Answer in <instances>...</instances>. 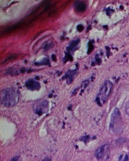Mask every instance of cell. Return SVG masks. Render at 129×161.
I'll list each match as a JSON object with an SVG mask.
<instances>
[{
    "label": "cell",
    "instance_id": "6da1fadb",
    "mask_svg": "<svg viewBox=\"0 0 129 161\" xmlns=\"http://www.w3.org/2000/svg\"><path fill=\"white\" fill-rule=\"evenodd\" d=\"M0 97L1 104L7 107L14 106L18 103L20 99L19 91L12 88L2 90Z\"/></svg>",
    "mask_w": 129,
    "mask_h": 161
},
{
    "label": "cell",
    "instance_id": "7a4b0ae2",
    "mask_svg": "<svg viewBox=\"0 0 129 161\" xmlns=\"http://www.w3.org/2000/svg\"><path fill=\"white\" fill-rule=\"evenodd\" d=\"M110 128L115 134L122 133L123 131V121L119 110L114 109L110 116Z\"/></svg>",
    "mask_w": 129,
    "mask_h": 161
},
{
    "label": "cell",
    "instance_id": "3957f363",
    "mask_svg": "<svg viewBox=\"0 0 129 161\" xmlns=\"http://www.w3.org/2000/svg\"><path fill=\"white\" fill-rule=\"evenodd\" d=\"M113 88V83L108 80L105 81V83L102 85L97 97V101L100 105H103L106 102V101L111 94Z\"/></svg>",
    "mask_w": 129,
    "mask_h": 161
},
{
    "label": "cell",
    "instance_id": "277c9868",
    "mask_svg": "<svg viewBox=\"0 0 129 161\" xmlns=\"http://www.w3.org/2000/svg\"><path fill=\"white\" fill-rule=\"evenodd\" d=\"M96 157L99 161H107L110 157V148L107 144L103 145L96 151Z\"/></svg>",
    "mask_w": 129,
    "mask_h": 161
},
{
    "label": "cell",
    "instance_id": "5b68a950",
    "mask_svg": "<svg viewBox=\"0 0 129 161\" xmlns=\"http://www.w3.org/2000/svg\"><path fill=\"white\" fill-rule=\"evenodd\" d=\"M48 108V103L47 101H44V102H39L37 103L36 105V112L37 113L39 114H43L45 113Z\"/></svg>",
    "mask_w": 129,
    "mask_h": 161
},
{
    "label": "cell",
    "instance_id": "8992f818",
    "mask_svg": "<svg viewBox=\"0 0 129 161\" xmlns=\"http://www.w3.org/2000/svg\"><path fill=\"white\" fill-rule=\"evenodd\" d=\"M26 86L30 90H38L40 88V84L36 81L29 80L26 83Z\"/></svg>",
    "mask_w": 129,
    "mask_h": 161
},
{
    "label": "cell",
    "instance_id": "52a82bcc",
    "mask_svg": "<svg viewBox=\"0 0 129 161\" xmlns=\"http://www.w3.org/2000/svg\"><path fill=\"white\" fill-rule=\"evenodd\" d=\"M76 6V9L77 11L80 12H82L85 11L86 9V5L83 2H77L75 4Z\"/></svg>",
    "mask_w": 129,
    "mask_h": 161
},
{
    "label": "cell",
    "instance_id": "ba28073f",
    "mask_svg": "<svg viewBox=\"0 0 129 161\" xmlns=\"http://www.w3.org/2000/svg\"><path fill=\"white\" fill-rule=\"evenodd\" d=\"M125 109V112H126L127 115L129 116V100L127 101V102L126 103Z\"/></svg>",
    "mask_w": 129,
    "mask_h": 161
},
{
    "label": "cell",
    "instance_id": "9c48e42d",
    "mask_svg": "<svg viewBox=\"0 0 129 161\" xmlns=\"http://www.w3.org/2000/svg\"><path fill=\"white\" fill-rule=\"evenodd\" d=\"M16 58V55H11L10 56H8V58H7V59L5 60V62H8V60L9 61L10 60H14V59H15Z\"/></svg>",
    "mask_w": 129,
    "mask_h": 161
},
{
    "label": "cell",
    "instance_id": "30bf717a",
    "mask_svg": "<svg viewBox=\"0 0 129 161\" xmlns=\"http://www.w3.org/2000/svg\"><path fill=\"white\" fill-rule=\"evenodd\" d=\"M11 161H20V160H19V157H14V158H13Z\"/></svg>",
    "mask_w": 129,
    "mask_h": 161
},
{
    "label": "cell",
    "instance_id": "8fae6325",
    "mask_svg": "<svg viewBox=\"0 0 129 161\" xmlns=\"http://www.w3.org/2000/svg\"><path fill=\"white\" fill-rule=\"evenodd\" d=\"M45 161H50V159H47V160H45Z\"/></svg>",
    "mask_w": 129,
    "mask_h": 161
}]
</instances>
